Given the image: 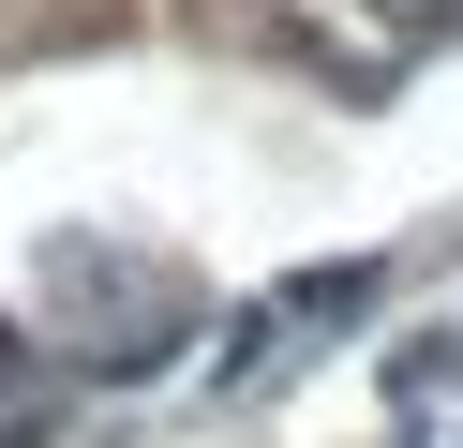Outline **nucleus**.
Here are the masks:
<instances>
[{"label": "nucleus", "instance_id": "nucleus-1", "mask_svg": "<svg viewBox=\"0 0 463 448\" xmlns=\"http://www.w3.org/2000/svg\"><path fill=\"white\" fill-rule=\"evenodd\" d=\"M389 30H463V0H373Z\"/></svg>", "mask_w": 463, "mask_h": 448}]
</instances>
